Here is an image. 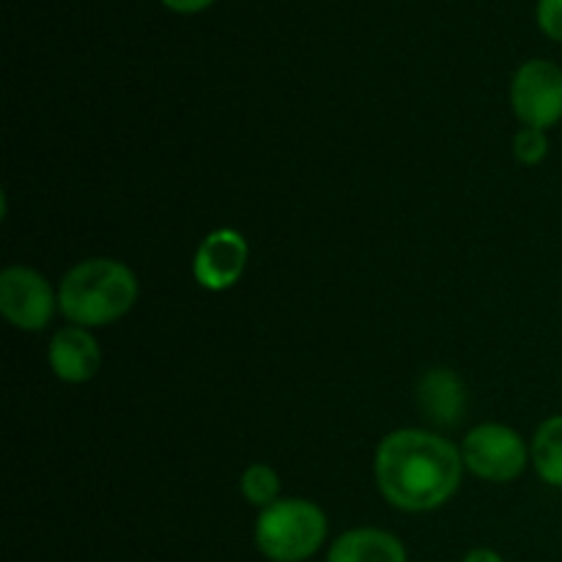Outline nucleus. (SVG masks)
<instances>
[{"mask_svg":"<svg viewBox=\"0 0 562 562\" xmlns=\"http://www.w3.org/2000/svg\"><path fill=\"white\" fill-rule=\"evenodd\" d=\"M461 461L453 442L431 431L404 428L376 450V483L390 505L409 514L439 508L461 483Z\"/></svg>","mask_w":562,"mask_h":562,"instance_id":"1","label":"nucleus"},{"mask_svg":"<svg viewBox=\"0 0 562 562\" xmlns=\"http://www.w3.org/2000/svg\"><path fill=\"white\" fill-rule=\"evenodd\" d=\"M137 280L130 267L110 258H91L69 269L58 291V307L80 327H104L132 311Z\"/></svg>","mask_w":562,"mask_h":562,"instance_id":"2","label":"nucleus"},{"mask_svg":"<svg viewBox=\"0 0 562 562\" xmlns=\"http://www.w3.org/2000/svg\"><path fill=\"white\" fill-rule=\"evenodd\" d=\"M327 516L307 499H278L256 521V547L272 562H302L322 549Z\"/></svg>","mask_w":562,"mask_h":562,"instance_id":"3","label":"nucleus"},{"mask_svg":"<svg viewBox=\"0 0 562 562\" xmlns=\"http://www.w3.org/2000/svg\"><path fill=\"white\" fill-rule=\"evenodd\" d=\"M464 464L475 472L477 477L492 483H508L525 472L527 467V445L514 428L488 423L477 426L464 439Z\"/></svg>","mask_w":562,"mask_h":562,"instance_id":"4","label":"nucleus"},{"mask_svg":"<svg viewBox=\"0 0 562 562\" xmlns=\"http://www.w3.org/2000/svg\"><path fill=\"white\" fill-rule=\"evenodd\" d=\"M510 102L525 126L547 130L562 119V69L552 60H527L514 77Z\"/></svg>","mask_w":562,"mask_h":562,"instance_id":"5","label":"nucleus"},{"mask_svg":"<svg viewBox=\"0 0 562 562\" xmlns=\"http://www.w3.org/2000/svg\"><path fill=\"white\" fill-rule=\"evenodd\" d=\"M55 294L47 280L27 267H9L0 274V311L14 327L42 329L55 313Z\"/></svg>","mask_w":562,"mask_h":562,"instance_id":"6","label":"nucleus"},{"mask_svg":"<svg viewBox=\"0 0 562 562\" xmlns=\"http://www.w3.org/2000/svg\"><path fill=\"white\" fill-rule=\"evenodd\" d=\"M247 267V241L239 231H212L195 252L192 272L195 280L209 291H225L236 285Z\"/></svg>","mask_w":562,"mask_h":562,"instance_id":"7","label":"nucleus"},{"mask_svg":"<svg viewBox=\"0 0 562 562\" xmlns=\"http://www.w3.org/2000/svg\"><path fill=\"white\" fill-rule=\"evenodd\" d=\"M49 366L64 382L80 384L97 376L102 366V351L97 338L82 327H66L49 344Z\"/></svg>","mask_w":562,"mask_h":562,"instance_id":"8","label":"nucleus"},{"mask_svg":"<svg viewBox=\"0 0 562 562\" xmlns=\"http://www.w3.org/2000/svg\"><path fill=\"white\" fill-rule=\"evenodd\" d=\"M327 562H406V549L393 532L360 527L344 532L329 547Z\"/></svg>","mask_w":562,"mask_h":562,"instance_id":"9","label":"nucleus"},{"mask_svg":"<svg viewBox=\"0 0 562 562\" xmlns=\"http://www.w3.org/2000/svg\"><path fill=\"white\" fill-rule=\"evenodd\" d=\"M420 401L434 423L453 426L464 412V387L448 368H437L423 379Z\"/></svg>","mask_w":562,"mask_h":562,"instance_id":"10","label":"nucleus"},{"mask_svg":"<svg viewBox=\"0 0 562 562\" xmlns=\"http://www.w3.org/2000/svg\"><path fill=\"white\" fill-rule=\"evenodd\" d=\"M532 464L541 481L562 488V415L541 423L532 439Z\"/></svg>","mask_w":562,"mask_h":562,"instance_id":"11","label":"nucleus"},{"mask_svg":"<svg viewBox=\"0 0 562 562\" xmlns=\"http://www.w3.org/2000/svg\"><path fill=\"white\" fill-rule=\"evenodd\" d=\"M241 494L247 497V503L258 505V508H269V505L278 503L280 494V481L274 475V470L263 464H252L250 470L241 475Z\"/></svg>","mask_w":562,"mask_h":562,"instance_id":"12","label":"nucleus"},{"mask_svg":"<svg viewBox=\"0 0 562 562\" xmlns=\"http://www.w3.org/2000/svg\"><path fill=\"white\" fill-rule=\"evenodd\" d=\"M514 151H516V159H519V162L538 165L549 154L547 132H543V130H532V126H527V130H521L519 135H516Z\"/></svg>","mask_w":562,"mask_h":562,"instance_id":"13","label":"nucleus"},{"mask_svg":"<svg viewBox=\"0 0 562 562\" xmlns=\"http://www.w3.org/2000/svg\"><path fill=\"white\" fill-rule=\"evenodd\" d=\"M538 22L549 38L562 42V0H541L538 3Z\"/></svg>","mask_w":562,"mask_h":562,"instance_id":"14","label":"nucleus"},{"mask_svg":"<svg viewBox=\"0 0 562 562\" xmlns=\"http://www.w3.org/2000/svg\"><path fill=\"white\" fill-rule=\"evenodd\" d=\"M162 3L168 5V9L181 11V14H192V11L206 9V5L212 3V0H162Z\"/></svg>","mask_w":562,"mask_h":562,"instance_id":"15","label":"nucleus"},{"mask_svg":"<svg viewBox=\"0 0 562 562\" xmlns=\"http://www.w3.org/2000/svg\"><path fill=\"white\" fill-rule=\"evenodd\" d=\"M464 562H505V560L499 558L494 549H472V552L464 558Z\"/></svg>","mask_w":562,"mask_h":562,"instance_id":"16","label":"nucleus"}]
</instances>
